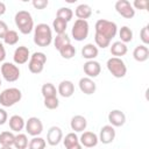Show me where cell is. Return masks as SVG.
Returning a JSON list of instances; mask_svg holds the SVG:
<instances>
[{"label":"cell","mask_w":149,"mask_h":149,"mask_svg":"<svg viewBox=\"0 0 149 149\" xmlns=\"http://www.w3.org/2000/svg\"><path fill=\"white\" fill-rule=\"evenodd\" d=\"M70 127L74 133H81L87 127V121L83 115H74L70 121Z\"/></svg>","instance_id":"19"},{"label":"cell","mask_w":149,"mask_h":149,"mask_svg":"<svg viewBox=\"0 0 149 149\" xmlns=\"http://www.w3.org/2000/svg\"><path fill=\"white\" fill-rule=\"evenodd\" d=\"M7 119H8L7 112L3 108H0V125H5L6 121H7Z\"/></svg>","instance_id":"42"},{"label":"cell","mask_w":149,"mask_h":149,"mask_svg":"<svg viewBox=\"0 0 149 149\" xmlns=\"http://www.w3.org/2000/svg\"><path fill=\"white\" fill-rule=\"evenodd\" d=\"M62 141H63V143H64V147H65V148H69V147L76 144V143H79V137L77 136V134H76L74 132H72V133L66 134L65 137H64Z\"/></svg>","instance_id":"35"},{"label":"cell","mask_w":149,"mask_h":149,"mask_svg":"<svg viewBox=\"0 0 149 149\" xmlns=\"http://www.w3.org/2000/svg\"><path fill=\"white\" fill-rule=\"evenodd\" d=\"M0 149H13L12 147H1Z\"/></svg>","instance_id":"46"},{"label":"cell","mask_w":149,"mask_h":149,"mask_svg":"<svg viewBox=\"0 0 149 149\" xmlns=\"http://www.w3.org/2000/svg\"><path fill=\"white\" fill-rule=\"evenodd\" d=\"M30 58V52H29V49L24 45H21V47H17L14 51V55H13V59H14V63L17 64V65H22L24 63H27Z\"/></svg>","instance_id":"11"},{"label":"cell","mask_w":149,"mask_h":149,"mask_svg":"<svg viewBox=\"0 0 149 149\" xmlns=\"http://www.w3.org/2000/svg\"><path fill=\"white\" fill-rule=\"evenodd\" d=\"M128 51V48L125 43H122L121 41H116L114 43H112L111 45V54L114 56V57H121V56H125Z\"/></svg>","instance_id":"24"},{"label":"cell","mask_w":149,"mask_h":149,"mask_svg":"<svg viewBox=\"0 0 149 149\" xmlns=\"http://www.w3.org/2000/svg\"><path fill=\"white\" fill-rule=\"evenodd\" d=\"M24 125H26V121L20 115H12L9 118V128L13 132L20 133L24 128Z\"/></svg>","instance_id":"23"},{"label":"cell","mask_w":149,"mask_h":149,"mask_svg":"<svg viewBox=\"0 0 149 149\" xmlns=\"http://www.w3.org/2000/svg\"><path fill=\"white\" fill-rule=\"evenodd\" d=\"M59 54H61V56L63 57V58H65V59H71L72 57H74V55H76V48L70 43V44H66V45H64V47H62L59 50Z\"/></svg>","instance_id":"29"},{"label":"cell","mask_w":149,"mask_h":149,"mask_svg":"<svg viewBox=\"0 0 149 149\" xmlns=\"http://www.w3.org/2000/svg\"><path fill=\"white\" fill-rule=\"evenodd\" d=\"M63 140V132L59 127L57 126H52L49 128L48 133H47V142L50 146H57L59 144V142Z\"/></svg>","instance_id":"13"},{"label":"cell","mask_w":149,"mask_h":149,"mask_svg":"<svg viewBox=\"0 0 149 149\" xmlns=\"http://www.w3.org/2000/svg\"><path fill=\"white\" fill-rule=\"evenodd\" d=\"M84 72L85 74L88 77V78H95L100 74V71H101V66H100V63L97 62V61H87L84 66Z\"/></svg>","instance_id":"15"},{"label":"cell","mask_w":149,"mask_h":149,"mask_svg":"<svg viewBox=\"0 0 149 149\" xmlns=\"http://www.w3.org/2000/svg\"><path fill=\"white\" fill-rule=\"evenodd\" d=\"M5 58H6V49L3 47V43L0 42V62H3Z\"/></svg>","instance_id":"43"},{"label":"cell","mask_w":149,"mask_h":149,"mask_svg":"<svg viewBox=\"0 0 149 149\" xmlns=\"http://www.w3.org/2000/svg\"><path fill=\"white\" fill-rule=\"evenodd\" d=\"M57 93H59L63 98H70L74 93V85L71 80H62L58 85Z\"/></svg>","instance_id":"18"},{"label":"cell","mask_w":149,"mask_h":149,"mask_svg":"<svg viewBox=\"0 0 149 149\" xmlns=\"http://www.w3.org/2000/svg\"><path fill=\"white\" fill-rule=\"evenodd\" d=\"M99 139L93 132H84L79 137V143L86 148H93L98 144Z\"/></svg>","instance_id":"16"},{"label":"cell","mask_w":149,"mask_h":149,"mask_svg":"<svg viewBox=\"0 0 149 149\" xmlns=\"http://www.w3.org/2000/svg\"><path fill=\"white\" fill-rule=\"evenodd\" d=\"M88 31H90V26H88V22L86 20H79L77 19L72 26V29H71V35L72 37L78 41V42H81L84 41L85 38H87L88 36Z\"/></svg>","instance_id":"6"},{"label":"cell","mask_w":149,"mask_h":149,"mask_svg":"<svg viewBox=\"0 0 149 149\" xmlns=\"http://www.w3.org/2000/svg\"><path fill=\"white\" fill-rule=\"evenodd\" d=\"M108 121L112 127H121L126 122V115L120 109H112L108 113Z\"/></svg>","instance_id":"14"},{"label":"cell","mask_w":149,"mask_h":149,"mask_svg":"<svg viewBox=\"0 0 149 149\" xmlns=\"http://www.w3.org/2000/svg\"><path fill=\"white\" fill-rule=\"evenodd\" d=\"M48 0H33L31 5L36 8V9H44L48 6Z\"/></svg>","instance_id":"40"},{"label":"cell","mask_w":149,"mask_h":149,"mask_svg":"<svg viewBox=\"0 0 149 149\" xmlns=\"http://www.w3.org/2000/svg\"><path fill=\"white\" fill-rule=\"evenodd\" d=\"M8 30H9V29H8L7 23H6L5 21L0 20V38H2V40H3V37H5V35L7 34V31H8Z\"/></svg>","instance_id":"41"},{"label":"cell","mask_w":149,"mask_h":149,"mask_svg":"<svg viewBox=\"0 0 149 149\" xmlns=\"http://www.w3.org/2000/svg\"><path fill=\"white\" fill-rule=\"evenodd\" d=\"M14 21L20 33L23 35L30 34L34 29V20H33L31 14L28 10H19L15 14Z\"/></svg>","instance_id":"2"},{"label":"cell","mask_w":149,"mask_h":149,"mask_svg":"<svg viewBox=\"0 0 149 149\" xmlns=\"http://www.w3.org/2000/svg\"><path fill=\"white\" fill-rule=\"evenodd\" d=\"M98 54H99L98 47L94 45L93 43H87L81 48V56L87 61H93L98 56Z\"/></svg>","instance_id":"20"},{"label":"cell","mask_w":149,"mask_h":149,"mask_svg":"<svg viewBox=\"0 0 149 149\" xmlns=\"http://www.w3.org/2000/svg\"><path fill=\"white\" fill-rule=\"evenodd\" d=\"M72 16H73V12L69 7H61L56 13V17H59L66 22H69L72 19Z\"/></svg>","instance_id":"33"},{"label":"cell","mask_w":149,"mask_h":149,"mask_svg":"<svg viewBox=\"0 0 149 149\" xmlns=\"http://www.w3.org/2000/svg\"><path fill=\"white\" fill-rule=\"evenodd\" d=\"M1 74L6 81L13 83L20 78V69L14 63L5 62L1 65Z\"/></svg>","instance_id":"8"},{"label":"cell","mask_w":149,"mask_h":149,"mask_svg":"<svg viewBox=\"0 0 149 149\" xmlns=\"http://www.w3.org/2000/svg\"><path fill=\"white\" fill-rule=\"evenodd\" d=\"M132 6L134 9H147L148 1L147 0H135Z\"/></svg>","instance_id":"39"},{"label":"cell","mask_w":149,"mask_h":149,"mask_svg":"<svg viewBox=\"0 0 149 149\" xmlns=\"http://www.w3.org/2000/svg\"><path fill=\"white\" fill-rule=\"evenodd\" d=\"M66 149H83V146L80 143H76V144H73V146H71V147H69Z\"/></svg>","instance_id":"45"},{"label":"cell","mask_w":149,"mask_h":149,"mask_svg":"<svg viewBox=\"0 0 149 149\" xmlns=\"http://www.w3.org/2000/svg\"><path fill=\"white\" fill-rule=\"evenodd\" d=\"M22 98V93L16 87H9L0 93V105L3 107H10L19 102Z\"/></svg>","instance_id":"4"},{"label":"cell","mask_w":149,"mask_h":149,"mask_svg":"<svg viewBox=\"0 0 149 149\" xmlns=\"http://www.w3.org/2000/svg\"><path fill=\"white\" fill-rule=\"evenodd\" d=\"M140 38L143 42V45L149 44V26H144L140 31Z\"/></svg>","instance_id":"38"},{"label":"cell","mask_w":149,"mask_h":149,"mask_svg":"<svg viewBox=\"0 0 149 149\" xmlns=\"http://www.w3.org/2000/svg\"><path fill=\"white\" fill-rule=\"evenodd\" d=\"M106 65L111 74L115 78H123L127 73V66L125 62L119 57H111L107 61Z\"/></svg>","instance_id":"5"},{"label":"cell","mask_w":149,"mask_h":149,"mask_svg":"<svg viewBox=\"0 0 149 149\" xmlns=\"http://www.w3.org/2000/svg\"><path fill=\"white\" fill-rule=\"evenodd\" d=\"M52 28L54 30L56 31V34H64L66 28H68V22L59 19V17H56L54 21H52Z\"/></svg>","instance_id":"31"},{"label":"cell","mask_w":149,"mask_h":149,"mask_svg":"<svg viewBox=\"0 0 149 149\" xmlns=\"http://www.w3.org/2000/svg\"><path fill=\"white\" fill-rule=\"evenodd\" d=\"M45 140L40 136H34L29 143H28V149H45Z\"/></svg>","instance_id":"32"},{"label":"cell","mask_w":149,"mask_h":149,"mask_svg":"<svg viewBox=\"0 0 149 149\" xmlns=\"http://www.w3.org/2000/svg\"><path fill=\"white\" fill-rule=\"evenodd\" d=\"M95 34H99L101 36H104L105 38L112 41L113 37H115L116 33H118V26L115 22L105 20V19H99L95 22Z\"/></svg>","instance_id":"3"},{"label":"cell","mask_w":149,"mask_h":149,"mask_svg":"<svg viewBox=\"0 0 149 149\" xmlns=\"http://www.w3.org/2000/svg\"><path fill=\"white\" fill-rule=\"evenodd\" d=\"M24 128H26V132L29 135H31V136H38L43 132V123H42V121L38 118L31 116V118H29L26 121Z\"/></svg>","instance_id":"9"},{"label":"cell","mask_w":149,"mask_h":149,"mask_svg":"<svg viewBox=\"0 0 149 149\" xmlns=\"http://www.w3.org/2000/svg\"><path fill=\"white\" fill-rule=\"evenodd\" d=\"M5 13H6V5L5 2L0 1V15H3Z\"/></svg>","instance_id":"44"},{"label":"cell","mask_w":149,"mask_h":149,"mask_svg":"<svg viewBox=\"0 0 149 149\" xmlns=\"http://www.w3.org/2000/svg\"><path fill=\"white\" fill-rule=\"evenodd\" d=\"M47 62V56L44 52L36 51L33 55H30L29 62H28V69L31 73H41L44 69V64Z\"/></svg>","instance_id":"7"},{"label":"cell","mask_w":149,"mask_h":149,"mask_svg":"<svg viewBox=\"0 0 149 149\" xmlns=\"http://www.w3.org/2000/svg\"><path fill=\"white\" fill-rule=\"evenodd\" d=\"M78 85H79L80 91H81L84 94H87V95L93 94V93L95 92V90H97L95 83H94L91 78H88V77H83V78H80Z\"/></svg>","instance_id":"17"},{"label":"cell","mask_w":149,"mask_h":149,"mask_svg":"<svg viewBox=\"0 0 149 149\" xmlns=\"http://www.w3.org/2000/svg\"><path fill=\"white\" fill-rule=\"evenodd\" d=\"M99 141L102 142L104 144H109L114 141L115 139V129L114 127H112L111 125H106L100 129L99 136H98Z\"/></svg>","instance_id":"12"},{"label":"cell","mask_w":149,"mask_h":149,"mask_svg":"<svg viewBox=\"0 0 149 149\" xmlns=\"http://www.w3.org/2000/svg\"><path fill=\"white\" fill-rule=\"evenodd\" d=\"M74 14L79 20H86L92 15V8L87 3H80L76 7Z\"/></svg>","instance_id":"22"},{"label":"cell","mask_w":149,"mask_h":149,"mask_svg":"<svg viewBox=\"0 0 149 149\" xmlns=\"http://www.w3.org/2000/svg\"><path fill=\"white\" fill-rule=\"evenodd\" d=\"M44 107L48 109H56L59 106V100L57 97H50V98H44Z\"/></svg>","instance_id":"36"},{"label":"cell","mask_w":149,"mask_h":149,"mask_svg":"<svg viewBox=\"0 0 149 149\" xmlns=\"http://www.w3.org/2000/svg\"><path fill=\"white\" fill-rule=\"evenodd\" d=\"M133 57L135 61L137 62H146L149 58V49L147 45L140 44L137 47H135L134 51H133Z\"/></svg>","instance_id":"21"},{"label":"cell","mask_w":149,"mask_h":149,"mask_svg":"<svg viewBox=\"0 0 149 149\" xmlns=\"http://www.w3.org/2000/svg\"><path fill=\"white\" fill-rule=\"evenodd\" d=\"M115 10L125 19H132L135 15V9L127 0H118L115 2Z\"/></svg>","instance_id":"10"},{"label":"cell","mask_w":149,"mask_h":149,"mask_svg":"<svg viewBox=\"0 0 149 149\" xmlns=\"http://www.w3.org/2000/svg\"><path fill=\"white\" fill-rule=\"evenodd\" d=\"M52 42V30L47 23L34 27V43L38 47H48Z\"/></svg>","instance_id":"1"},{"label":"cell","mask_w":149,"mask_h":149,"mask_svg":"<svg viewBox=\"0 0 149 149\" xmlns=\"http://www.w3.org/2000/svg\"><path fill=\"white\" fill-rule=\"evenodd\" d=\"M70 43H71V40H70V37L68 36L66 33H64V34H58V35H56V37L54 38V45H55V48H56L57 50H59L62 47H64V45H66V44H70Z\"/></svg>","instance_id":"26"},{"label":"cell","mask_w":149,"mask_h":149,"mask_svg":"<svg viewBox=\"0 0 149 149\" xmlns=\"http://www.w3.org/2000/svg\"><path fill=\"white\" fill-rule=\"evenodd\" d=\"M41 93L43 98H50V97H57V90L54 84L51 83H45L41 87Z\"/></svg>","instance_id":"27"},{"label":"cell","mask_w":149,"mask_h":149,"mask_svg":"<svg viewBox=\"0 0 149 149\" xmlns=\"http://www.w3.org/2000/svg\"><path fill=\"white\" fill-rule=\"evenodd\" d=\"M119 37H120L121 42L125 43V44L128 43V42H132V40H133V30L129 27L123 26L119 30Z\"/></svg>","instance_id":"28"},{"label":"cell","mask_w":149,"mask_h":149,"mask_svg":"<svg viewBox=\"0 0 149 149\" xmlns=\"http://www.w3.org/2000/svg\"><path fill=\"white\" fill-rule=\"evenodd\" d=\"M3 42L7 45H15L19 42V34L15 30H8L3 37Z\"/></svg>","instance_id":"34"},{"label":"cell","mask_w":149,"mask_h":149,"mask_svg":"<svg viewBox=\"0 0 149 149\" xmlns=\"http://www.w3.org/2000/svg\"><path fill=\"white\" fill-rule=\"evenodd\" d=\"M0 86H1V79H0Z\"/></svg>","instance_id":"47"},{"label":"cell","mask_w":149,"mask_h":149,"mask_svg":"<svg viewBox=\"0 0 149 149\" xmlns=\"http://www.w3.org/2000/svg\"><path fill=\"white\" fill-rule=\"evenodd\" d=\"M94 41H95L97 47L102 48V49L109 47V44H111V41H109V40L105 38L104 36H101V35H99V34H94Z\"/></svg>","instance_id":"37"},{"label":"cell","mask_w":149,"mask_h":149,"mask_svg":"<svg viewBox=\"0 0 149 149\" xmlns=\"http://www.w3.org/2000/svg\"><path fill=\"white\" fill-rule=\"evenodd\" d=\"M14 140H15V135L12 132L5 130V132L0 133V144H1V147H12V146H14Z\"/></svg>","instance_id":"25"},{"label":"cell","mask_w":149,"mask_h":149,"mask_svg":"<svg viewBox=\"0 0 149 149\" xmlns=\"http://www.w3.org/2000/svg\"><path fill=\"white\" fill-rule=\"evenodd\" d=\"M28 137L26 134L19 133L17 135H15V140H14V147L16 149H26L28 147Z\"/></svg>","instance_id":"30"}]
</instances>
